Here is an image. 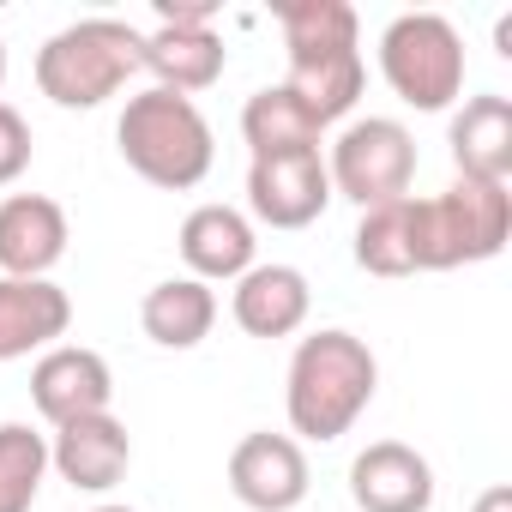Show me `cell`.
Returning a JSON list of instances; mask_svg holds the SVG:
<instances>
[{
	"label": "cell",
	"mask_w": 512,
	"mask_h": 512,
	"mask_svg": "<svg viewBox=\"0 0 512 512\" xmlns=\"http://www.w3.org/2000/svg\"><path fill=\"white\" fill-rule=\"evenodd\" d=\"M494 43H500V55H512V19H500V25H494Z\"/></svg>",
	"instance_id": "obj_26"
},
{
	"label": "cell",
	"mask_w": 512,
	"mask_h": 512,
	"mask_svg": "<svg viewBox=\"0 0 512 512\" xmlns=\"http://www.w3.org/2000/svg\"><path fill=\"white\" fill-rule=\"evenodd\" d=\"M470 512H512V488H506V482H494V488H482Z\"/></svg>",
	"instance_id": "obj_25"
},
{
	"label": "cell",
	"mask_w": 512,
	"mask_h": 512,
	"mask_svg": "<svg viewBox=\"0 0 512 512\" xmlns=\"http://www.w3.org/2000/svg\"><path fill=\"white\" fill-rule=\"evenodd\" d=\"M127 464H133V434L115 410L79 416V422L55 428V440H49V470L61 482H73L79 494H109L127 476Z\"/></svg>",
	"instance_id": "obj_11"
},
{
	"label": "cell",
	"mask_w": 512,
	"mask_h": 512,
	"mask_svg": "<svg viewBox=\"0 0 512 512\" xmlns=\"http://www.w3.org/2000/svg\"><path fill=\"white\" fill-rule=\"evenodd\" d=\"M410 235H416V272L482 266L512 235V193L494 181H464V175L434 199L410 193Z\"/></svg>",
	"instance_id": "obj_4"
},
{
	"label": "cell",
	"mask_w": 512,
	"mask_h": 512,
	"mask_svg": "<svg viewBox=\"0 0 512 512\" xmlns=\"http://www.w3.org/2000/svg\"><path fill=\"white\" fill-rule=\"evenodd\" d=\"M91 512H133V506H91Z\"/></svg>",
	"instance_id": "obj_28"
},
{
	"label": "cell",
	"mask_w": 512,
	"mask_h": 512,
	"mask_svg": "<svg viewBox=\"0 0 512 512\" xmlns=\"http://www.w3.org/2000/svg\"><path fill=\"white\" fill-rule=\"evenodd\" d=\"M380 73L398 103L440 115L464 97V37L440 13H398L380 31Z\"/></svg>",
	"instance_id": "obj_5"
},
{
	"label": "cell",
	"mask_w": 512,
	"mask_h": 512,
	"mask_svg": "<svg viewBox=\"0 0 512 512\" xmlns=\"http://www.w3.org/2000/svg\"><path fill=\"white\" fill-rule=\"evenodd\" d=\"M380 392V362L374 350L344 332V326H326V332H308L290 356V380H284V410H290V440H344L362 410L374 404Z\"/></svg>",
	"instance_id": "obj_1"
},
{
	"label": "cell",
	"mask_w": 512,
	"mask_h": 512,
	"mask_svg": "<svg viewBox=\"0 0 512 512\" xmlns=\"http://www.w3.org/2000/svg\"><path fill=\"white\" fill-rule=\"evenodd\" d=\"M362 85H368V67H362V49H326V55H290V79H284V91L320 121V127H332V121H344L350 109H356V97H362Z\"/></svg>",
	"instance_id": "obj_19"
},
{
	"label": "cell",
	"mask_w": 512,
	"mask_h": 512,
	"mask_svg": "<svg viewBox=\"0 0 512 512\" xmlns=\"http://www.w3.org/2000/svg\"><path fill=\"white\" fill-rule=\"evenodd\" d=\"M31 404L43 410L49 428H67L79 416H103L115 404V374L97 350L85 344H55L31 368Z\"/></svg>",
	"instance_id": "obj_10"
},
{
	"label": "cell",
	"mask_w": 512,
	"mask_h": 512,
	"mask_svg": "<svg viewBox=\"0 0 512 512\" xmlns=\"http://www.w3.org/2000/svg\"><path fill=\"white\" fill-rule=\"evenodd\" d=\"M49 476V440L31 422H0V512H31Z\"/></svg>",
	"instance_id": "obj_23"
},
{
	"label": "cell",
	"mask_w": 512,
	"mask_h": 512,
	"mask_svg": "<svg viewBox=\"0 0 512 512\" xmlns=\"http://www.w3.org/2000/svg\"><path fill=\"white\" fill-rule=\"evenodd\" d=\"M67 260V211L49 193L0 199V278H49Z\"/></svg>",
	"instance_id": "obj_13"
},
{
	"label": "cell",
	"mask_w": 512,
	"mask_h": 512,
	"mask_svg": "<svg viewBox=\"0 0 512 512\" xmlns=\"http://www.w3.org/2000/svg\"><path fill=\"white\" fill-rule=\"evenodd\" d=\"M217 7H157V31H145V73L157 79V91H175V97H193V91H211L229 67V49L223 37L211 31Z\"/></svg>",
	"instance_id": "obj_7"
},
{
	"label": "cell",
	"mask_w": 512,
	"mask_h": 512,
	"mask_svg": "<svg viewBox=\"0 0 512 512\" xmlns=\"http://www.w3.org/2000/svg\"><path fill=\"white\" fill-rule=\"evenodd\" d=\"M31 151H37L31 121H25L13 103H0V187H13V181L31 169Z\"/></svg>",
	"instance_id": "obj_24"
},
{
	"label": "cell",
	"mask_w": 512,
	"mask_h": 512,
	"mask_svg": "<svg viewBox=\"0 0 512 512\" xmlns=\"http://www.w3.org/2000/svg\"><path fill=\"white\" fill-rule=\"evenodd\" d=\"M320 121L284 91V85H266L253 91L247 109H241V139L253 157H290V151H320Z\"/></svg>",
	"instance_id": "obj_20"
},
{
	"label": "cell",
	"mask_w": 512,
	"mask_h": 512,
	"mask_svg": "<svg viewBox=\"0 0 512 512\" xmlns=\"http://www.w3.org/2000/svg\"><path fill=\"white\" fill-rule=\"evenodd\" d=\"M314 476H308V452L302 440L290 434H241L235 452H229V494L247 506V512H296L308 500Z\"/></svg>",
	"instance_id": "obj_8"
},
{
	"label": "cell",
	"mask_w": 512,
	"mask_h": 512,
	"mask_svg": "<svg viewBox=\"0 0 512 512\" xmlns=\"http://www.w3.org/2000/svg\"><path fill=\"white\" fill-rule=\"evenodd\" d=\"M0 85H7V43H0Z\"/></svg>",
	"instance_id": "obj_27"
},
{
	"label": "cell",
	"mask_w": 512,
	"mask_h": 512,
	"mask_svg": "<svg viewBox=\"0 0 512 512\" xmlns=\"http://www.w3.org/2000/svg\"><path fill=\"white\" fill-rule=\"evenodd\" d=\"M332 205L326 151H290V157H253L247 163V211L272 229H308Z\"/></svg>",
	"instance_id": "obj_9"
},
{
	"label": "cell",
	"mask_w": 512,
	"mask_h": 512,
	"mask_svg": "<svg viewBox=\"0 0 512 512\" xmlns=\"http://www.w3.org/2000/svg\"><path fill=\"white\" fill-rule=\"evenodd\" d=\"M350 500L362 512H428L434 464L404 440H374L350 458Z\"/></svg>",
	"instance_id": "obj_12"
},
{
	"label": "cell",
	"mask_w": 512,
	"mask_h": 512,
	"mask_svg": "<svg viewBox=\"0 0 512 512\" xmlns=\"http://www.w3.org/2000/svg\"><path fill=\"white\" fill-rule=\"evenodd\" d=\"M67 326H73V296L55 278H0V362L55 350Z\"/></svg>",
	"instance_id": "obj_15"
},
{
	"label": "cell",
	"mask_w": 512,
	"mask_h": 512,
	"mask_svg": "<svg viewBox=\"0 0 512 512\" xmlns=\"http://www.w3.org/2000/svg\"><path fill=\"white\" fill-rule=\"evenodd\" d=\"M175 247L187 260V278H199V284H235L241 272L260 266L253 260V253H260L253 217L235 211V205H193L181 235H175Z\"/></svg>",
	"instance_id": "obj_14"
},
{
	"label": "cell",
	"mask_w": 512,
	"mask_h": 512,
	"mask_svg": "<svg viewBox=\"0 0 512 512\" xmlns=\"http://www.w3.org/2000/svg\"><path fill=\"white\" fill-rule=\"evenodd\" d=\"M145 73V31L127 19H79L37 49V91L55 109H103Z\"/></svg>",
	"instance_id": "obj_3"
},
{
	"label": "cell",
	"mask_w": 512,
	"mask_h": 512,
	"mask_svg": "<svg viewBox=\"0 0 512 512\" xmlns=\"http://www.w3.org/2000/svg\"><path fill=\"white\" fill-rule=\"evenodd\" d=\"M278 25H284V49H290V55L362 49L356 7H344V0H284V7H278Z\"/></svg>",
	"instance_id": "obj_22"
},
{
	"label": "cell",
	"mask_w": 512,
	"mask_h": 512,
	"mask_svg": "<svg viewBox=\"0 0 512 512\" xmlns=\"http://www.w3.org/2000/svg\"><path fill=\"white\" fill-rule=\"evenodd\" d=\"M229 314L247 338H296L314 314V290H308V272L272 260V266H253L235 278V296H229Z\"/></svg>",
	"instance_id": "obj_16"
},
{
	"label": "cell",
	"mask_w": 512,
	"mask_h": 512,
	"mask_svg": "<svg viewBox=\"0 0 512 512\" xmlns=\"http://www.w3.org/2000/svg\"><path fill=\"white\" fill-rule=\"evenodd\" d=\"M326 175H332V199H350L362 211L374 205H392L410 193L416 181V139L404 121L392 115H368V121H350L332 151H326Z\"/></svg>",
	"instance_id": "obj_6"
},
{
	"label": "cell",
	"mask_w": 512,
	"mask_h": 512,
	"mask_svg": "<svg viewBox=\"0 0 512 512\" xmlns=\"http://www.w3.org/2000/svg\"><path fill=\"white\" fill-rule=\"evenodd\" d=\"M139 326L157 350H199L217 326V290L199 278H163L139 302Z\"/></svg>",
	"instance_id": "obj_18"
},
{
	"label": "cell",
	"mask_w": 512,
	"mask_h": 512,
	"mask_svg": "<svg viewBox=\"0 0 512 512\" xmlns=\"http://www.w3.org/2000/svg\"><path fill=\"white\" fill-rule=\"evenodd\" d=\"M356 266L368 278H416V235H410V193L392 205L362 211L356 223Z\"/></svg>",
	"instance_id": "obj_21"
},
{
	"label": "cell",
	"mask_w": 512,
	"mask_h": 512,
	"mask_svg": "<svg viewBox=\"0 0 512 512\" xmlns=\"http://www.w3.org/2000/svg\"><path fill=\"white\" fill-rule=\"evenodd\" d=\"M446 145H452V163H458L464 181L506 187L512 181V103L494 97V91L464 97V109L446 127Z\"/></svg>",
	"instance_id": "obj_17"
},
{
	"label": "cell",
	"mask_w": 512,
	"mask_h": 512,
	"mask_svg": "<svg viewBox=\"0 0 512 512\" xmlns=\"http://www.w3.org/2000/svg\"><path fill=\"white\" fill-rule=\"evenodd\" d=\"M115 145L127 157V169L163 193H187L211 175L217 163V139H211V121L199 115L193 97H175V91H139L127 97L121 121H115Z\"/></svg>",
	"instance_id": "obj_2"
}]
</instances>
